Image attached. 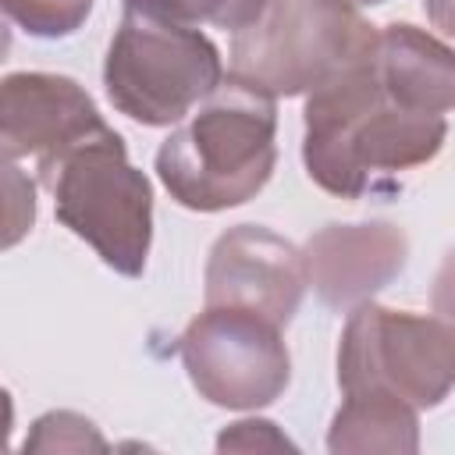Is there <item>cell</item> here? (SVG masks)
<instances>
[{"label": "cell", "instance_id": "obj_11", "mask_svg": "<svg viewBox=\"0 0 455 455\" xmlns=\"http://www.w3.org/2000/svg\"><path fill=\"white\" fill-rule=\"evenodd\" d=\"M370 68L380 85L391 89L402 103L448 117L455 103V57L451 46L427 28H416L409 21H391L377 28V39L370 46Z\"/></svg>", "mask_w": 455, "mask_h": 455}, {"label": "cell", "instance_id": "obj_10", "mask_svg": "<svg viewBox=\"0 0 455 455\" xmlns=\"http://www.w3.org/2000/svg\"><path fill=\"white\" fill-rule=\"evenodd\" d=\"M409 263V238L387 220L327 224L306 249V288L331 309H352L387 288Z\"/></svg>", "mask_w": 455, "mask_h": 455}, {"label": "cell", "instance_id": "obj_17", "mask_svg": "<svg viewBox=\"0 0 455 455\" xmlns=\"http://www.w3.org/2000/svg\"><path fill=\"white\" fill-rule=\"evenodd\" d=\"M295 448L270 419H238L217 437V451H284Z\"/></svg>", "mask_w": 455, "mask_h": 455}, {"label": "cell", "instance_id": "obj_2", "mask_svg": "<svg viewBox=\"0 0 455 455\" xmlns=\"http://www.w3.org/2000/svg\"><path fill=\"white\" fill-rule=\"evenodd\" d=\"M277 164V100L220 78L156 149V178L196 213H220L263 192Z\"/></svg>", "mask_w": 455, "mask_h": 455}, {"label": "cell", "instance_id": "obj_1", "mask_svg": "<svg viewBox=\"0 0 455 455\" xmlns=\"http://www.w3.org/2000/svg\"><path fill=\"white\" fill-rule=\"evenodd\" d=\"M448 139V117L402 103L370 68V53L306 92L302 164L313 185L338 199L395 196L402 174L430 164Z\"/></svg>", "mask_w": 455, "mask_h": 455}, {"label": "cell", "instance_id": "obj_5", "mask_svg": "<svg viewBox=\"0 0 455 455\" xmlns=\"http://www.w3.org/2000/svg\"><path fill=\"white\" fill-rule=\"evenodd\" d=\"M377 28L341 0H267L231 32L228 75L281 100L306 96L370 53Z\"/></svg>", "mask_w": 455, "mask_h": 455}, {"label": "cell", "instance_id": "obj_8", "mask_svg": "<svg viewBox=\"0 0 455 455\" xmlns=\"http://www.w3.org/2000/svg\"><path fill=\"white\" fill-rule=\"evenodd\" d=\"M306 295L302 249L263 224L228 228L203 274V302L256 313L277 327H288Z\"/></svg>", "mask_w": 455, "mask_h": 455}, {"label": "cell", "instance_id": "obj_6", "mask_svg": "<svg viewBox=\"0 0 455 455\" xmlns=\"http://www.w3.org/2000/svg\"><path fill=\"white\" fill-rule=\"evenodd\" d=\"M455 384V331L441 316L352 306L338 341L341 395H391L405 405L437 409Z\"/></svg>", "mask_w": 455, "mask_h": 455}, {"label": "cell", "instance_id": "obj_4", "mask_svg": "<svg viewBox=\"0 0 455 455\" xmlns=\"http://www.w3.org/2000/svg\"><path fill=\"white\" fill-rule=\"evenodd\" d=\"M57 220L121 277H139L153 245V185L107 124L36 164Z\"/></svg>", "mask_w": 455, "mask_h": 455}, {"label": "cell", "instance_id": "obj_18", "mask_svg": "<svg viewBox=\"0 0 455 455\" xmlns=\"http://www.w3.org/2000/svg\"><path fill=\"white\" fill-rule=\"evenodd\" d=\"M11 430H14V402H11V391L0 387V451L11 448Z\"/></svg>", "mask_w": 455, "mask_h": 455}, {"label": "cell", "instance_id": "obj_3", "mask_svg": "<svg viewBox=\"0 0 455 455\" xmlns=\"http://www.w3.org/2000/svg\"><path fill=\"white\" fill-rule=\"evenodd\" d=\"M224 78L213 39L167 0H124L103 60V89L117 114L146 128L178 124Z\"/></svg>", "mask_w": 455, "mask_h": 455}, {"label": "cell", "instance_id": "obj_19", "mask_svg": "<svg viewBox=\"0 0 455 455\" xmlns=\"http://www.w3.org/2000/svg\"><path fill=\"white\" fill-rule=\"evenodd\" d=\"M341 4H348V7H373V4H384V0H341Z\"/></svg>", "mask_w": 455, "mask_h": 455}, {"label": "cell", "instance_id": "obj_9", "mask_svg": "<svg viewBox=\"0 0 455 455\" xmlns=\"http://www.w3.org/2000/svg\"><path fill=\"white\" fill-rule=\"evenodd\" d=\"M107 128L100 107L68 75L14 71L0 78V160H46Z\"/></svg>", "mask_w": 455, "mask_h": 455}, {"label": "cell", "instance_id": "obj_14", "mask_svg": "<svg viewBox=\"0 0 455 455\" xmlns=\"http://www.w3.org/2000/svg\"><path fill=\"white\" fill-rule=\"evenodd\" d=\"M36 213V181L14 160H0V252L32 235Z\"/></svg>", "mask_w": 455, "mask_h": 455}, {"label": "cell", "instance_id": "obj_13", "mask_svg": "<svg viewBox=\"0 0 455 455\" xmlns=\"http://www.w3.org/2000/svg\"><path fill=\"white\" fill-rule=\"evenodd\" d=\"M96 0H0V14L36 39H64L78 32Z\"/></svg>", "mask_w": 455, "mask_h": 455}, {"label": "cell", "instance_id": "obj_16", "mask_svg": "<svg viewBox=\"0 0 455 455\" xmlns=\"http://www.w3.org/2000/svg\"><path fill=\"white\" fill-rule=\"evenodd\" d=\"M167 4L196 25L206 21V25L224 28V32H242L245 25H252L259 18L267 0H167Z\"/></svg>", "mask_w": 455, "mask_h": 455}, {"label": "cell", "instance_id": "obj_12", "mask_svg": "<svg viewBox=\"0 0 455 455\" xmlns=\"http://www.w3.org/2000/svg\"><path fill=\"white\" fill-rule=\"evenodd\" d=\"M327 448L334 455H348V451L412 455L419 451V416L412 405L391 395H345L341 409L331 419Z\"/></svg>", "mask_w": 455, "mask_h": 455}, {"label": "cell", "instance_id": "obj_15", "mask_svg": "<svg viewBox=\"0 0 455 455\" xmlns=\"http://www.w3.org/2000/svg\"><path fill=\"white\" fill-rule=\"evenodd\" d=\"M21 448L25 451H107V437L82 412L57 409L32 423Z\"/></svg>", "mask_w": 455, "mask_h": 455}, {"label": "cell", "instance_id": "obj_7", "mask_svg": "<svg viewBox=\"0 0 455 455\" xmlns=\"http://www.w3.org/2000/svg\"><path fill=\"white\" fill-rule=\"evenodd\" d=\"M181 366L217 409H263L277 402L291 380V355L281 327L228 306H206L181 334Z\"/></svg>", "mask_w": 455, "mask_h": 455}]
</instances>
